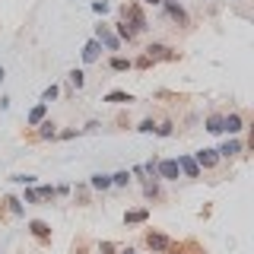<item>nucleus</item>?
<instances>
[{
  "label": "nucleus",
  "instance_id": "obj_15",
  "mask_svg": "<svg viewBox=\"0 0 254 254\" xmlns=\"http://www.w3.org/2000/svg\"><path fill=\"white\" fill-rule=\"evenodd\" d=\"M242 149H245V146H242V140H235V137H232V140H226V143H222L216 153H219V156H226V159H232V156L242 153Z\"/></svg>",
  "mask_w": 254,
  "mask_h": 254
},
{
  "label": "nucleus",
  "instance_id": "obj_32",
  "mask_svg": "<svg viewBox=\"0 0 254 254\" xmlns=\"http://www.w3.org/2000/svg\"><path fill=\"white\" fill-rule=\"evenodd\" d=\"M99 251H102V254H115V251H118V245H115V242H102V245H99Z\"/></svg>",
  "mask_w": 254,
  "mask_h": 254
},
{
  "label": "nucleus",
  "instance_id": "obj_17",
  "mask_svg": "<svg viewBox=\"0 0 254 254\" xmlns=\"http://www.w3.org/2000/svg\"><path fill=\"white\" fill-rule=\"evenodd\" d=\"M38 137H42V140H54V137H58V130H54V121H48V118H45V121L38 124Z\"/></svg>",
  "mask_w": 254,
  "mask_h": 254
},
{
  "label": "nucleus",
  "instance_id": "obj_16",
  "mask_svg": "<svg viewBox=\"0 0 254 254\" xmlns=\"http://www.w3.org/2000/svg\"><path fill=\"white\" fill-rule=\"evenodd\" d=\"M89 188H92V190H108V188H111V175L95 172L92 178H89Z\"/></svg>",
  "mask_w": 254,
  "mask_h": 254
},
{
  "label": "nucleus",
  "instance_id": "obj_27",
  "mask_svg": "<svg viewBox=\"0 0 254 254\" xmlns=\"http://www.w3.org/2000/svg\"><path fill=\"white\" fill-rule=\"evenodd\" d=\"M58 95H61V89H58V86L51 83V86H48V89L42 92V102H45V105H48V102H54V99H58Z\"/></svg>",
  "mask_w": 254,
  "mask_h": 254
},
{
  "label": "nucleus",
  "instance_id": "obj_4",
  "mask_svg": "<svg viewBox=\"0 0 254 254\" xmlns=\"http://www.w3.org/2000/svg\"><path fill=\"white\" fill-rule=\"evenodd\" d=\"M146 248L153 251V254H165V251L172 248V238L162 235V232H149V235H146Z\"/></svg>",
  "mask_w": 254,
  "mask_h": 254
},
{
  "label": "nucleus",
  "instance_id": "obj_10",
  "mask_svg": "<svg viewBox=\"0 0 254 254\" xmlns=\"http://www.w3.org/2000/svg\"><path fill=\"white\" fill-rule=\"evenodd\" d=\"M242 127H245V121H242V115H235V111L222 118V133H232V137H235Z\"/></svg>",
  "mask_w": 254,
  "mask_h": 254
},
{
  "label": "nucleus",
  "instance_id": "obj_20",
  "mask_svg": "<svg viewBox=\"0 0 254 254\" xmlns=\"http://www.w3.org/2000/svg\"><path fill=\"white\" fill-rule=\"evenodd\" d=\"M38 197H42V200H48V203L58 200V188H54V185H42V188H38Z\"/></svg>",
  "mask_w": 254,
  "mask_h": 254
},
{
  "label": "nucleus",
  "instance_id": "obj_19",
  "mask_svg": "<svg viewBox=\"0 0 254 254\" xmlns=\"http://www.w3.org/2000/svg\"><path fill=\"white\" fill-rule=\"evenodd\" d=\"M127 185H130V172H115V175H111V188H127Z\"/></svg>",
  "mask_w": 254,
  "mask_h": 254
},
{
  "label": "nucleus",
  "instance_id": "obj_23",
  "mask_svg": "<svg viewBox=\"0 0 254 254\" xmlns=\"http://www.w3.org/2000/svg\"><path fill=\"white\" fill-rule=\"evenodd\" d=\"M206 130H210V133H222V115H210V118H206Z\"/></svg>",
  "mask_w": 254,
  "mask_h": 254
},
{
  "label": "nucleus",
  "instance_id": "obj_7",
  "mask_svg": "<svg viewBox=\"0 0 254 254\" xmlns=\"http://www.w3.org/2000/svg\"><path fill=\"white\" fill-rule=\"evenodd\" d=\"M162 6H165V13H169L172 22H178V26H188V13H185V6H181L178 0H162Z\"/></svg>",
  "mask_w": 254,
  "mask_h": 254
},
{
  "label": "nucleus",
  "instance_id": "obj_3",
  "mask_svg": "<svg viewBox=\"0 0 254 254\" xmlns=\"http://www.w3.org/2000/svg\"><path fill=\"white\" fill-rule=\"evenodd\" d=\"M156 175H159V181H178L181 178L178 159H159V162H156Z\"/></svg>",
  "mask_w": 254,
  "mask_h": 254
},
{
  "label": "nucleus",
  "instance_id": "obj_28",
  "mask_svg": "<svg viewBox=\"0 0 254 254\" xmlns=\"http://www.w3.org/2000/svg\"><path fill=\"white\" fill-rule=\"evenodd\" d=\"M70 83H73L76 89H83V83H86V73H83V70H70Z\"/></svg>",
  "mask_w": 254,
  "mask_h": 254
},
{
  "label": "nucleus",
  "instance_id": "obj_36",
  "mask_svg": "<svg viewBox=\"0 0 254 254\" xmlns=\"http://www.w3.org/2000/svg\"><path fill=\"white\" fill-rule=\"evenodd\" d=\"M118 254H137V251H133V248H121V251H118Z\"/></svg>",
  "mask_w": 254,
  "mask_h": 254
},
{
  "label": "nucleus",
  "instance_id": "obj_18",
  "mask_svg": "<svg viewBox=\"0 0 254 254\" xmlns=\"http://www.w3.org/2000/svg\"><path fill=\"white\" fill-rule=\"evenodd\" d=\"M108 67L115 70V73H124V70H130L133 64H130V58H111L108 61Z\"/></svg>",
  "mask_w": 254,
  "mask_h": 254
},
{
  "label": "nucleus",
  "instance_id": "obj_30",
  "mask_svg": "<svg viewBox=\"0 0 254 254\" xmlns=\"http://www.w3.org/2000/svg\"><path fill=\"white\" fill-rule=\"evenodd\" d=\"M137 130H140V133H153V130H156V121H153V118H146V121H140Z\"/></svg>",
  "mask_w": 254,
  "mask_h": 254
},
{
  "label": "nucleus",
  "instance_id": "obj_2",
  "mask_svg": "<svg viewBox=\"0 0 254 254\" xmlns=\"http://www.w3.org/2000/svg\"><path fill=\"white\" fill-rule=\"evenodd\" d=\"M95 42L99 45H105L108 51H121V38L115 35V32H111V26H105V22H99V26H95Z\"/></svg>",
  "mask_w": 254,
  "mask_h": 254
},
{
  "label": "nucleus",
  "instance_id": "obj_11",
  "mask_svg": "<svg viewBox=\"0 0 254 254\" xmlns=\"http://www.w3.org/2000/svg\"><path fill=\"white\" fill-rule=\"evenodd\" d=\"M45 118H48V105H45V102H38V105L26 115V124H29V127H38V124L45 121Z\"/></svg>",
  "mask_w": 254,
  "mask_h": 254
},
{
  "label": "nucleus",
  "instance_id": "obj_5",
  "mask_svg": "<svg viewBox=\"0 0 254 254\" xmlns=\"http://www.w3.org/2000/svg\"><path fill=\"white\" fill-rule=\"evenodd\" d=\"M146 58H149V61H175L178 54H175L169 45H159V42H153V45H146Z\"/></svg>",
  "mask_w": 254,
  "mask_h": 254
},
{
  "label": "nucleus",
  "instance_id": "obj_8",
  "mask_svg": "<svg viewBox=\"0 0 254 254\" xmlns=\"http://www.w3.org/2000/svg\"><path fill=\"white\" fill-rule=\"evenodd\" d=\"M29 232H32V238H38V242H51V226H48L45 219H32Z\"/></svg>",
  "mask_w": 254,
  "mask_h": 254
},
{
  "label": "nucleus",
  "instance_id": "obj_13",
  "mask_svg": "<svg viewBox=\"0 0 254 254\" xmlns=\"http://www.w3.org/2000/svg\"><path fill=\"white\" fill-rule=\"evenodd\" d=\"M102 102H111V105H130L133 95L124 92V89H115V92H105V99H102Z\"/></svg>",
  "mask_w": 254,
  "mask_h": 254
},
{
  "label": "nucleus",
  "instance_id": "obj_1",
  "mask_svg": "<svg viewBox=\"0 0 254 254\" xmlns=\"http://www.w3.org/2000/svg\"><path fill=\"white\" fill-rule=\"evenodd\" d=\"M121 16H124L121 22H124V26L133 32V35L146 32V26H149V22H146V16H143V10H140L137 3H127V6H121Z\"/></svg>",
  "mask_w": 254,
  "mask_h": 254
},
{
  "label": "nucleus",
  "instance_id": "obj_33",
  "mask_svg": "<svg viewBox=\"0 0 254 254\" xmlns=\"http://www.w3.org/2000/svg\"><path fill=\"white\" fill-rule=\"evenodd\" d=\"M92 10H95V13H108V0H95Z\"/></svg>",
  "mask_w": 254,
  "mask_h": 254
},
{
  "label": "nucleus",
  "instance_id": "obj_21",
  "mask_svg": "<svg viewBox=\"0 0 254 254\" xmlns=\"http://www.w3.org/2000/svg\"><path fill=\"white\" fill-rule=\"evenodd\" d=\"M22 203H42V197H38V185H32L22 190Z\"/></svg>",
  "mask_w": 254,
  "mask_h": 254
},
{
  "label": "nucleus",
  "instance_id": "obj_31",
  "mask_svg": "<svg viewBox=\"0 0 254 254\" xmlns=\"http://www.w3.org/2000/svg\"><path fill=\"white\" fill-rule=\"evenodd\" d=\"M79 133H83V130H61L54 140H73V137H79Z\"/></svg>",
  "mask_w": 254,
  "mask_h": 254
},
{
  "label": "nucleus",
  "instance_id": "obj_25",
  "mask_svg": "<svg viewBox=\"0 0 254 254\" xmlns=\"http://www.w3.org/2000/svg\"><path fill=\"white\" fill-rule=\"evenodd\" d=\"M156 137H172V133H175V124L172 121H162V124H156Z\"/></svg>",
  "mask_w": 254,
  "mask_h": 254
},
{
  "label": "nucleus",
  "instance_id": "obj_14",
  "mask_svg": "<svg viewBox=\"0 0 254 254\" xmlns=\"http://www.w3.org/2000/svg\"><path fill=\"white\" fill-rule=\"evenodd\" d=\"M149 219V210H146V206H140V210H127L124 213V222H127V226H140V222H146Z\"/></svg>",
  "mask_w": 254,
  "mask_h": 254
},
{
  "label": "nucleus",
  "instance_id": "obj_24",
  "mask_svg": "<svg viewBox=\"0 0 254 254\" xmlns=\"http://www.w3.org/2000/svg\"><path fill=\"white\" fill-rule=\"evenodd\" d=\"M10 181H16V185H22V188H32L38 178H35V175H22L19 172V175H10Z\"/></svg>",
  "mask_w": 254,
  "mask_h": 254
},
{
  "label": "nucleus",
  "instance_id": "obj_26",
  "mask_svg": "<svg viewBox=\"0 0 254 254\" xmlns=\"http://www.w3.org/2000/svg\"><path fill=\"white\" fill-rule=\"evenodd\" d=\"M143 194H146L149 200H156L159 197V181H146V185H143Z\"/></svg>",
  "mask_w": 254,
  "mask_h": 254
},
{
  "label": "nucleus",
  "instance_id": "obj_9",
  "mask_svg": "<svg viewBox=\"0 0 254 254\" xmlns=\"http://www.w3.org/2000/svg\"><path fill=\"white\" fill-rule=\"evenodd\" d=\"M178 169H181V178H200V169H197L194 156H178Z\"/></svg>",
  "mask_w": 254,
  "mask_h": 254
},
{
  "label": "nucleus",
  "instance_id": "obj_34",
  "mask_svg": "<svg viewBox=\"0 0 254 254\" xmlns=\"http://www.w3.org/2000/svg\"><path fill=\"white\" fill-rule=\"evenodd\" d=\"M130 64H133V67H149V64H153V61H149L146 54H140V58H137V61H130Z\"/></svg>",
  "mask_w": 254,
  "mask_h": 254
},
{
  "label": "nucleus",
  "instance_id": "obj_12",
  "mask_svg": "<svg viewBox=\"0 0 254 254\" xmlns=\"http://www.w3.org/2000/svg\"><path fill=\"white\" fill-rule=\"evenodd\" d=\"M99 54H102V45L95 42V38H89V42L83 45V64H95V61H99Z\"/></svg>",
  "mask_w": 254,
  "mask_h": 254
},
{
  "label": "nucleus",
  "instance_id": "obj_29",
  "mask_svg": "<svg viewBox=\"0 0 254 254\" xmlns=\"http://www.w3.org/2000/svg\"><path fill=\"white\" fill-rule=\"evenodd\" d=\"M73 194H76V200H79V203H89V188H86V185H79Z\"/></svg>",
  "mask_w": 254,
  "mask_h": 254
},
{
  "label": "nucleus",
  "instance_id": "obj_22",
  "mask_svg": "<svg viewBox=\"0 0 254 254\" xmlns=\"http://www.w3.org/2000/svg\"><path fill=\"white\" fill-rule=\"evenodd\" d=\"M3 203L10 206V213H13V216H22V213H26V206H22V200H19V197H6Z\"/></svg>",
  "mask_w": 254,
  "mask_h": 254
},
{
  "label": "nucleus",
  "instance_id": "obj_37",
  "mask_svg": "<svg viewBox=\"0 0 254 254\" xmlns=\"http://www.w3.org/2000/svg\"><path fill=\"white\" fill-rule=\"evenodd\" d=\"M3 79H6V70H3V67H0V83H3Z\"/></svg>",
  "mask_w": 254,
  "mask_h": 254
},
{
  "label": "nucleus",
  "instance_id": "obj_35",
  "mask_svg": "<svg viewBox=\"0 0 254 254\" xmlns=\"http://www.w3.org/2000/svg\"><path fill=\"white\" fill-rule=\"evenodd\" d=\"M143 3H149V6H159V3H162V0H143Z\"/></svg>",
  "mask_w": 254,
  "mask_h": 254
},
{
  "label": "nucleus",
  "instance_id": "obj_6",
  "mask_svg": "<svg viewBox=\"0 0 254 254\" xmlns=\"http://www.w3.org/2000/svg\"><path fill=\"white\" fill-rule=\"evenodd\" d=\"M194 162H197V169H216V165H219V153H216V149H197Z\"/></svg>",
  "mask_w": 254,
  "mask_h": 254
}]
</instances>
